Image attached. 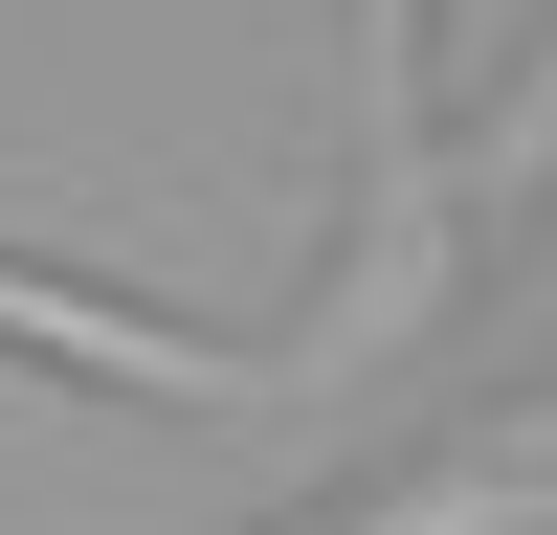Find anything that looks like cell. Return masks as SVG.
I'll use <instances>...</instances> for the list:
<instances>
[{
	"mask_svg": "<svg viewBox=\"0 0 557 535\" xmlns=\"http://www.w3.org/2000/svg\"><path fill=\"white\" fill-rule=\"evenodd\" d=\"M0 357L112 380V401H157V424H268V335H178V312L89 290V268H23V246H0Z\"/></svg>",
	"mask_w": 557,
	"mask_h": 535,
	"instance_id": "obj_1",
	"label": "cell"
},
{
	"mask_svg": "<svg viewBox=\"0 0 557 535\" xmlns=\"http://www.w3.org/2000/svg\"><path fill=\"white\" fill-rule=\"evenodd\" d=\"M268 535H557V424H513V446H424V469H380L357 513H268Z\"/></svg>",
	"mask_w": 557,
	"mask_h": 535,
	"instance_id": "obj_2",
	"label": "cell"
},
{
	"mask_svg": "<svg viewBox=\"0 0 557 535\" xmlns=\"http://www.w3.org/2000/svg\"><path fill=\"white\" fill-rule=\"evenodd\" d=\"M446 201H469V246H535V201H557V45H535V112L446 134Z\"/></svg>",
	"mask_w": 557,
	"mask_h": 535,
	"instance_id": "obj_3",
	"label": "cell"
},
{
	"mask_svg": "<svg viewBox=\"0 0 557 535\" xmlns=\"http://www.w3.org/2000/svg\"><path fill=\"white\" fill-rule=\"evenodd\" d=\"M357 134H446V0H357Z\"/></svg>",
	"mask_w": 557,
	"mask_h": 535,
	"instance_id": "obj_4",
	"label": "cell"
}]
</instances>
